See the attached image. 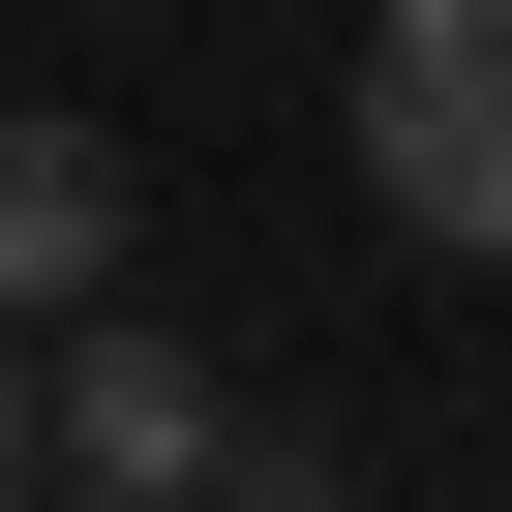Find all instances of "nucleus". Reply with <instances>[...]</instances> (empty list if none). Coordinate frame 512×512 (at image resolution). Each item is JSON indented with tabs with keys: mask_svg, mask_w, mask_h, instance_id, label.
Listing matches in <instances>:
<instances>
[{
	"mask_svg": "<svg viewBox=\"0 0 512 512\" xmlns=\"http://www.w3.org/2000/svg\"><path fill=\"white\" fill-rule=\"evenodd\" d=\"M31 422H61V452H91V482H211V452H241V422H211V362H181V332H61V392H31Z\"/></svg>",
	"mask_w": 512,
	"mask_h": 512,
	"instance_id": "obj_3",
	"label": "nucleus"
},
{
	"mask_svg": "<svg viewBox=\"0 0 512 512\" xmlns=\"http://www.w3.org/2000/svg\"><path fill=\"white\" fill-rule=\"evenodd\" d=\"M211 512H332V452H272V422H241V452H211Z\"/></svg>",
	"mask_w": 512,
	"mask_h": 512,
	"instance_id": "obj_4",
	"label": "nucleus"
},
{
	"mask_svg": "<svg viewBox=\"0 0 512 512\" xmlns=\"http://www.w3.org/2000/svg\"><path fill=\"white\" fill-rule=\"evenodd\" d=\"M0 482H31V362H0Z\"/></svg>",
	"mask_w": 512,
	"mask_h": 512,
	"instance_id": "obj_6",
	"label": "nucleus"
},
{
	"mask_svg": "<svg viewBox=\"0 0 512 512\" xmlns=\"http://www.w3.org/2000/svg\"><path fill=\"white\" fill-rule=\"evenodd\" d=\"M0 512H181V482H91V452H61V482H0Z\"/></svg>",
	"mask_w": 512,
	"mask_h": 512,
	"instance_id": "obj_5",
	"label": "nucleus"
},
{
	"mask_svg": "<svg viewBox=\"0 0 512 512\" xmlns=\"http://www.w3.org/2000/svg\"><path fill=\"white\" fill-rule=\"evenodd\" d=\"M362 211L512 272V0H362Z\"/></svg>",
	"mask_w": 512,
	"mask_h": 512,
	"instance_id": "obj_1",
	"label": "nucleus"
},
{
	"mask_svg": "<svg viewBox=\"0 0 512 512\" xmlns=\"http://www.w3.org/2000/svg\"><path fill=\"white\" fill-rule=\"evenodd\" d=\"M121 211H151V181H121V121H0V332L91 302V272H121Z\"/></svg>",
	"mask_w": 512,
	"mask_h": 512,
	"instance_id": "obj_2",
	"label": "nucleus"
}]
</instances>
